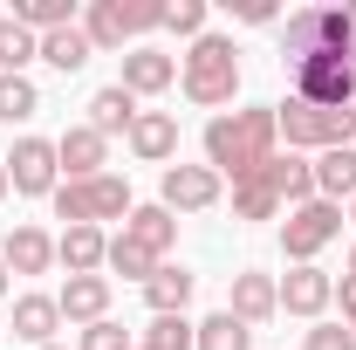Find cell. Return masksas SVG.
I'll return each instance as SVG.
<instances>
[{"label": "cell", "mask_w": 356, "mask_h": 350, "mask_svg": "<svg viewBox=\"0 0 356 350\" xmlns=\"http://www.w3.org/2000/svg\"><path fill=\"white\" fill-rule=\"evenodd\" d=\"M274 144H281V117H274V103L220 110V117L206 124V165H213L220 178H247V172H261L267 158H274Z\"/></svg>", "instance_id": "cell-1"}, {"label": "cell", "mask_w": 356, "mask_h": 350, "mask_svg": "<svg viewBox=\"0 0 356 350\" xmlns=\"http://www.w3.org/2000/svg\"><path fill=\"white\" fill-rule=\"evenodd\" d=\"M309 55H356V7H329V0H315V7H295L288 21H281V62L295 69V62H309Z\"/></svg>", "instance_id": "cell-2"}, {"label": "cell", "mask_w": 356, "mask_h": 350, "mask_svg": "<svg viewBox=\"0 0 356 350\" xmlns=\"http://www.w3.org/2000/svg\"><path fill=\"white\" fill-rule=\"evenodd\" d=\"M178 89H185V103H199V110H226V103L240 96V48H233V35H199V42L185 48Z\"/></svg>", "instance_id": "cell-3"}, {"label": "cell", "mask_w": 356, "mask_h": 350, "mask_svg": "<svg viewBox=\"0 0 356 350\" xmlns=\"http://www.w3.org/2000/svg\"><path fill=\"white\" fill-rule=\"evenodd\" d=\"M131 178L124 172H96V178H62L55 185V220L69 227H103V220H131Z\"/></svg>", "instance_id": "cell-4"}, {"label": "cell", "mask_w": 356, "mask_h": 350, "mask_svg": "<svg viewBox=\"0 0 356 350\" xmlns=\"http://www.w3.org/2000/svg\"><path fill=\"white\" fill-rule=\"evenodd\" d=\"M151 28H165V0H96L83 14V35H89L96 55H103V48H124V55H131V42L151 35Z\"/></svg>", "instance_id": "cell-5"}, {"label": "cell", "mask_w": 356, "mask_h": 350, "mask_svg": "<svg viewBox=\"0 0 356 350\" xmlns=\"http://www.w3.org/2000/svg\"><path fill=\"white\" fill-rule=\"evenodd\" d=\"M343 206H329V199H309V206H288V220H281V254L295 268H309L329 241H343Z\"/></svg>", "instance_id": "cell-6"}, {"label": "cell", "mask_w": 356, "mask_h": 350, "mask_svg": "<svg viewBox=\"0 0 356 350\" xmlns=\"http://www.w3.org/2000/svg\"><path fill=\"white\" fill-rule=\"evenodd\" d=\"M288 76H295V96L315 110H350L356 103V55H309Z\"/></svg>", "instance_id": "cell-7"}, {"label": "cell", "mask_w": 356, "mask_h": 350, "mask_svg": "<svg viewBox=\"0 0 356 350\" xmlns=\"http://www.w3.org/2000/svg\"><path fill=\"white\" fill-rule=\"evenodd\" d=\"M0 165H7V185H14L21 199H55V185H62L55 137H14V151H7Z\"/></svg>", "instance_id": "cell-8"}, {"label": "cell", "mask_w": 356, "mask_h": 350, "mask_svg": "<svg viewBox=\"0 0 356 350\" xmlns=\"http://www.w3.org/2000/svg\"><path fill=\"white\" fill-rule=\"evenodd\" d=\"M220 199H226V178L213 165H165V178H158V206L165 213H206Z\"/></svg>", "instance_id": "cell-9"}, {"label": "cell", "mask_w": 356, "mask_h": 350, "mask_svg": "<svg viewBox=\"0 0 356 350\" xmlns=\"http://www.w3.org/2000/svg\"><path fill=\"white\" fill-rule=\"evenodd\" d=\"M288 206V158L274 151L261 172H247V178H233V220H274Z\"/></svg>", "instance_id": "cell-10"}, {"label": "cell", "mask_w": 356, "mask_h": 350, "mask_svg": "<svg viewBox=\"0 0 356 350\" xmlns=\"http://www.w3.org/2000/svg\"><path fill=\"white\" fill-rule=\"evenodd\" d=\"M226 309H233L247 330H261V323H274V316H281V282H274V275H261V268H240V275H233Z\"/></svg>", "instance_id": "cell-11"}, {"label": "cell", "mask_w": 356, "mask_h": 350, "mask_svg": "<svg viewBox=\"0 0 356 350\" xmlns=\"http://www.w3.org/2000/svg\"><path fill=\"white\" fill-rule=\"evenodd\" d=\"M329 303H336V282H329L315 261L281 275V309H288V316H302V323H322V316H329Z\"/></svg>", "instance_id": "cell-12"}, {"label": "cell", "mask_w": 356, "mask_h": 350, "mask_svg": "<svg viewBox=\"0 0 356 350\" xmlns=\"http://www.w3.org/2000/svg\"><path fill=\"white\" fill-rule=\"evenodd\" d=\"M131 158L137 165H178V117L172 110H137V124H131Z\"/></svg>", "instance_id": "cell-13"}, {"label": "cell", "mask_w": 356, "mask_h": 350, "mask_svg": "<svg viewBox=\"0 0 356 350\" xmlns=\"http://www.w3.org/2000/svg\"><path fill=\"white\" fill-rule=\"evenodd\" d=\"M55 165L69 178H96V172H110V137H96L89 124H69V131L55 137Z\"/></svg>", "instance_id": "cell-14"}, {"label": "cell", "mask_w": 356, "mask_h": 350, "mask_svg": "<svg viewBox=\"0 0 356 350\" xmlns=\"http://www.w3.org/2000/svg\"><path fill=\"white\" fill-rule=\"evenodd\" d=\"M117 83L131 89L137 103H144V96H165V89L178 83V62L165 55V48H131V55H124V76H117Z\"/></svg>", "instance_id": "cell-15"}, {"label": "cell", "mask_w": 356, "mask_h": 350, "mask_svg": "<svg viewBox=\"0 0 356 350\" xmlns=\"http://www.w3.org/2000/svg\"><path fill=\"white\" fill-rule=\"evenodd\" d=\"M0 261H7V275H48L55 268V234L48 227H14L0 241Z\"/></svg>", "instance_id": "cell-16"}, {"label": "cell", "mask_w": 356, "mask_h": 350, "mask_svg": "<svg viewBox=\"0 0 356 350\" xmlns=\"http://www.w3.org/2000/svg\"><path fill=\"white\" fill-rule=\"evenodd\" d=\"M55 303H62V323H83V330L103 323L110 316V275H69Z\"/></svg>", "instance_id": "cell-17"}, {"label": "cell", "mask_w": 356, "mask_h": 350, "mask_svg": "<svg viewBox=\"0 0 356 350\" xmlns=\"http://www.w3.org/2000/svg\"><path fill=\"white\" fill-rule=\"evenodd\" d=\"M103 254H110V234L103 227H62L55 234V261L69 275H103Z\"/></svg>", "instance_id": "cell-18"}, {"label": "cell", "mask_w": 356, "mask_h": 350, "mask_svg": "<svg viewBox=\"0 0 356 350\" xmlns=\"http://www.w3.org/2000/svg\"><path fill=\"white\" fill-rule=\"evenodd\" d=\"M55 330H62V303L55 296H14V337L28 350H48Z\"/></svg>", "instance_id": "cell-19"}, {"label": "cell", "mask_w": 356, "mask_h": 350, "mask_svg": "<svg viewBox=\"0 0 356 350\" xmlns=\"http://www.w3.org/2000/svg\"><path fill=\"white\" fill-rule=\"evenodd\" d=\"M83 124H89L96 137H117V131L131 137V124H137V96H131L124 83H103L96 96H89V117H83Z\"/></svg>", "instance_id": "cell-20"}, {"label": "cell", "mask_w": 356, "mask_h": 350, "mask_svg": "<svg viewBox=\"0 0 356 350\" xmlns=\"http://www.w3.org/2000/svg\"><path fill=\"white\" fill-rule=\"evenodd\" d=\"M315 199H329V206L356 199V144H336V151H315Z\"/></svg>", "instance_id": "cell-21"}, {"label": "cell", "mask_w": 356, "mask_h": 350, "mask_svg": "<svg viewBox=\"0 0 356 350\" xmlns=\"http://www.w3.org/2000/svg\"><path fill=\"white\" fill-rule=\"evenodd\" d=\"M124 241H137L144 254H158V261H165V254L178 248V220L165 213L158 199H151V206H131V220H124Z\"/></svg>", "instance_id": "cell-22"}, {"label": "cell", "mask_w": 356, "mask_h": 350, "mask_svg": "<svg viewBox=\"0 0 356 350\" xmlns=\"http://www.w3.org/2000/svg\"><path fill=\"white\" fill-rule=\"evenodd\" d=\"M192 289H199V275H192V268H178V261H165L151 282H144V303H151V316H185Z\"/></svg>", "instance_id": "cell-23"}, {"label": "cell", "mask_w": 356, "mask_h": 350, "mask_svg": "<svg viewBox=\"0 0 356 350\" xmlns=\"http://www.w3.org/2000/svg\"><path fill=\"white\" fill-rule=\"evenodd\" d=\"M89 55H96V48H89L83 21H69V28H55V35H42V62H48V69H62V76H76V69H83Z\"/></svg>", "instance_id": "cell-24"}, {"label": "cell", "mask_w": 356, "mask_h": 350, "mask_svg": "<svg viewBox=\"0 0 356 350\" xmlns=\"http://www.w3.org/2000/svg\"><path fill=\"white\" fill-rule=\"evenodd\" d=\"M42 55V35L21 28L14 14H0V76H28V62Z\"/></svg>", "instance_id": "cell-25"}, {"label": "cell", "mask_w": 356, "mask_h": 350, "mask_svg": "<svg viewBox=\"0 0 356 350\" xmlns=\"http://www.w3.org/2000/svg\"><path fill=\"white\" fill-rule=\"evenodd\" d=\"M192 350H254V330H247L233 309H213V316L199 323V344Z\"/></svg>", "instance_id": "cell-26"}, {"label": "cell", "mask_w": 356, "mask_h": 350, "mask_svg": "<svg viewBox=\"0 0 356 350\" xmlns=\"http://www.w3.org/2000/svg\"><path fill=\"white\" fill-rule=\"evenodd\" d=\"M137 344H144V350H192V344H199V323H185V316H151Z\"/></svg>", "instance_id": "cell-27"}, {"label": "cell", "mask_w": 356, "mask_h": 350, "mask_svg": "<svg viewBox=\"0 0 356 350\" xmlns=\"http://www.w3.org/2000/svg\"><path fill=\"white\" fill-rule=\"evenodd\" d=\"M103 268H110V275H131V282H151L165 261H158V254H144L137 241H124V234H117V241H110V254H103Z\"/></svg>", "instance_id": "cell-28"}, {"label": "cell", "mask_w": 356, "mask_h": 350, "mask_svg": "<svg viewBox=\"0 0 356 350\" xmlns=\"http://www.w3.org/2000/svg\"><path fill=\"white\" fill-rule=\"evenodd\" d=\"M14 21L35 28V35H55V28L76 21V7H69V0H14Z\"/></svg>", "instance_id": "cell-29"}, {"label": "cell", "mask_w": 356, "mask_h": 350, "mask_svg": "<svg viewBox=\"0 0 356 350\" xmlns=\"http://www.w3.org/2000/svg\"><path fill=\"white\" fill-rule=\"evenodd\" d=\"M35 110H42V89L28 76H0V124H28Z\"/></svg>", "instance_id": "cell-30"}, {"label": "cell", "mask_w": 356, "mask_h": 350, "mask_svg": "<svg viewBox=\"0 0 356 350\" xmlns=\"http://www.w3.org/2000/svg\"><path fill=\"white\" fill-rule=\"evenodd\" d=\"M165 28L185 35V42H199L206 35V0H165Z\"/></svg>", "instance_id": "cell-31"}, {"label": "cell", "mask_w": 356, "mask_h": 350, "mask_svg": "<svg viewBox=\"0 0 356 350\" xmlns=\"http://www.w3.org/2000/svg\"><path fill=\"white\" fill-rule=\"evenodd\" d=\"M76 350H137V337L117 323V316H103V323H89V330H83V344H76Z\"/></svg>", "instance_id": "cell-32"}, {"label": "cell", "mask_w": 356, "mask_h": 350, "mask_svg": "<svg viewBox=\"0 0 356 350\" xmlns=\"http://www.w3.org/2000/svg\"><path fill=\"white\" fill-rule=\"evenodd\" d=\"M302 350H356V330H350V323H329V316H322V323L309 330V344H302Z\"/></svg>", "instance_id": "cell-33"}, {"label": "cell", "mask_w": 356, "mask_h": 350, "mask_svg": "<svg viewBox=\"0 0 356 350\" xmlns=\"http://www.w3.org/2000/svg\"><path fill=\"white\" fill-rule=\"evenodd\" d=\"M233 14H240L247 28H274V21H281V7H274V0H233Z\"/></svg>", "instance_id": "cell-34"}, {"label": "cell", "mask_w": 356, "mask_h": 350, "mask_svg": "<svg viewBox=\"0 0 356 350\" xmlns=\"http://www.w3.org/2000/svg\"><path fill=\"white\" fill-rule=\"evenodd\" d=\"M336 303H343V323L356 330V275H343V289H336Z\"/></svg>", "instance_id": "cell-35"}, {"label": "cell", "mask_w": 356, "mask_h": 350, "mask_svg": "<svg viewBox=\"0 0 356 350\" xmlns=\"http://www.w3.org/2000/svg\"><path fill=\"white\" fill-rule=\"evenodd\" d=\"M7 192H14V185H7V165H0V199H7Z\"/></svg>", "instance_id": "cell-36"}, {"label": "cell", "mask_w": 356, "mask_h": 350, "mask_svg": "<svg viewBox=\"0 0 356 350\" xmlns=\"http://www.w3.org/2000/svg\"><path fill=\"white\" fill-rule=\"evenodd\" d=\"M0 296H7V261H0Z\"/></svg>", "instance_id": "cell-37"}, {"label": "cell", "mask_w": 356, "mask_h": 350, "mask_svg": "<svg viewBox=\"0 0 356 350\" xmlns=\"http://www.w3.org/2000/svg\"><path fill=\"white\" fill-rule=\"evenodd\" d=\"M343 275H356V248H350V268H343Z\"/></svg>", "instance_id": "cell-38"}, {"label": "cell", "mask_w": 356, "mask_h": 350, "mask_svg": "<svg viewBox=\"0 0 356 350\" xmlns=\"http://www.w3.org/2000/svg\"><path fill=\"white\" fill-rule=\"evenodd\" d=\"M343 213H350V220H356V199H350V206H343Z\"/></svg>", "instance_id": "cell-39"}, {"label": "cell", "mask_w": 356, "mask_h": 350, "mask_svg": "<svg viewBox=\"0 0 356 350\" xmlns=\"http://www.w3.org/2000/svg\"><path fill=\"white\" fill-rule=\"evenodd\" d=\"M48 350H62V344H48Z\"/></svg>", "instance_id": "cell-40"}, {"label": "cell", "mask_w": 356, "mask_h": 350, "mask_svg": "<svg viewBox=\"0 0 356 350\" xmlns=\"http://www.w3.org/2000/svg\"><path fill=\"white\" fill-rule=\"evenodd\" d=\"M350 7H356V0H350Z\"/></svg>", "instance_id": "cell-41"}, {"label": "cell", "mask_w": 356, "mask_h": 350, "mask_svg": "<svg viewBox=\"0 0 356 350\" xmlns=\"http://www.w3.org/2000/svg\"><path fill=\"white\" fill-rule=\"evenodd\" d=\"M137 350H144V344H137Z\"/></svg>", "instance_id": "cell-42"}]
</instances>
